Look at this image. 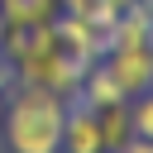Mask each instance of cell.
<instances>
[{
	"instance_id": "1",
	"label": "cell",
	"mask_w": 153,
	"mask_h": 153,
	"mask_svg": "<svg viewBox=\"0 0 153 153\" xmlns=\"http://www.w3.org/2000/svg\"><path fill=\"white\" fill-rule=\"evenodd\" d=\"M62 120H67V100L48 86H29L14 81V91L5 96V148L10 153H62Z\"/></svg>"
},
{
	"instance_id": "2",
	"label": "cell",
	"mask_w": 153,
	"mask_h": 153,
	"mask_svg": "<svg viewBox=\"0 0 153 153\" xmlns=\"http://www.w3.org/2000/svg\"><path fill=\"white\" fill-rule=\"evenodd\" d=\"M53 29H57V48H67L72 57L81 62H96L105 53V33L91 14H72V10H57L53 14Z\"/></svg>"
},
{
	"instance_id": "3",
	"label": "cell",
	"mask_w": 153,
	"mask_h": 153,
	"mask_svg": "<svg viewBox=\"0 0 153 153\" xmlns=\"http://www.w3.org/2000/svg\"><path fill=\"white\" fill-rule=\"evenodd\" d=\"M105 67L115 72V81H120L124 96H139V91L153 86V48L148 43H139V48H110Z\"/></svg>"
},
{
	"instance_id": "4",
	"label": "cell",
	"mask_w": 153,
	"mask_h": 153,
	"mask_svg": "<svg viewBox=\"0 0 153 153\" xmlns=\"http://www.w3.org/2000/svg\"><path fill=\"white\" fill-rule=\"evenodd\" d=\"M62 153H105L100 139V120L86 100H67V120H62Z\"/></svg>"
},
{
	"instance_id": "5",
	"label": "cell",
	"mask_w": 153,
	"mask_h": 153,
	"mask_svg": "<svg viewBox=\"0 0 153 153\" xmlns=\"http://www.w3.org/2000/svg\"><path fill=\"white\" fill-rule=\"evenodd\" d=\"M76 100H86L91 110H105V105H120V100H129V96L120 91V81H115V72L105 67V57H96V62L86 67V76H81Z\"/></svg>"
},
{
	"instance_id": "6",
	"label": "cell",
	"mask_w": 153,
	"mask_h": 153,
	"mask_svg": "<svg viewBox=\"0 0 153 153\" xmlns=\"http://www.w3.org/2000/svg\"><path fill=\"white\" fill-rule=\"evenodd\" d=\"M96 120H100V139H105V153H120L129 139H134V120H129V100H120V105H105V110H96Z\"/></svg>"
},
{
	"instance_id": "7",
	"label": "cell",
	"mask_w": 153,
	"mask_h": 153,
	"mask_svg": "<svg viewBox=\"0 0 153 153\" xmlns=\"http://www.w3.org/2000/svg\"><path fill=\"white\" fill-rule=\"evenodd\" d=\"M129 120H134V134L139 139H153V86L129 96Z\"/></svg>"
},
{
	"instance_id": "8",
	"label": "cell",
	"mask_w": 153,
	"mask_h": 153,
	"mask_svg": "<svg viewBox=\"0 0 153 153\" xmlns=\"http://www.w3.org/2000/svg\"><path fill=\"white\" fill-rule=\"evenodd\" d=\"M14 81H19V76H14V62H10L5 53H0V91L10 96V91H14Z\"/></svg>"
},
{
	"instance_id": "9",
	"label": "cell",
	"mask_w": 153,
	"mask_h": 153,
	"mask_svg": "<svg viewBox=\"0 0 153 153\" xmlns=\"http://www.w3.org/2000/svg\"><path fill=\"white\" fill-rule=\"evenodd\" d=\"M96 0H57V10H72V14H91Z\"/></svg>"
},
{
	"instance_id": "10",
	"label": "cell",
	"mask_w": 153,
	"mask_h": 153,
	"mask_svg": "<svg viewBox=\"0 0 153 153\" xmlns=\"http://www.w3.org/2000/svg\"><path fill=\"white\" fill-rule=\"evenodd\" d=\"M120 153H153V139H139V134H134V139H129Z\"/></svg>"
},
{
	"instance_id": "11",
	"label": "cell",
	"mask_w": 153,
	"mask_h": 153,
	"mask_svg": "<svg viewBox=\"0 0 153 153\" xmlns=\"http://www.w3.org/2000/svg\"><path fill=\"white\" fill-rule=\"evenodd\" d=\"M0 120H5V91H0Z\"/></svg>"
},
{
	"instance_id": "12",
	"label": "cell",
	"mask_w": 153,
	"mask_h": 153,
	"mask_svg": "<svg viewBox=\"0 0 153 153\" xmlns=\"http://www.w3.org/2000/svg\"><path fill=\"white\" fill-rule=\"evenodd\" d=\"M0 38H5V14H0Z\"/></svg>"
}]
</instances>
